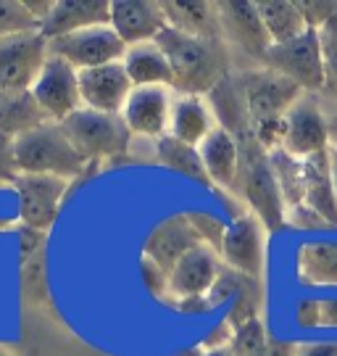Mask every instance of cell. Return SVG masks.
I'll return each instance as SVG.
<instances>
[{
	"instance_id": "1",
	"label": "cell",
	"mask_w": 337,
	"mask_h": 356,
	"mask_svg": "<svg viewBox=\"0 0 337 356\" xmlns=\"http://www.w3.org/2000/svg\"><path fill=\"white\" fill-rule=\"evenodd\" d=\"M156 42L172 66V88L182 95L203 98L229 76V53L222 38H192L174 26H166Z\"/></svg>"
},
{
	"instance_id": "2",
	"label": "cell",
	"mask_w": 337,
	"mask_h": 356,
	"mask_svg": "<svg viewBox=\"0 0 337 356\" xmlns=\"http://www.w3.org/2000/svg\"><path fill=\"white\" fill-rule=\"evenodd\" d=\"M240 175L235 191L245 198L253 216L263 225L266 232H279L288 225V204L279 191L269 153L256 143L253 132L240 138Z\"/></svg>"
},
{
	"instance_id": "3",
	"label": "cell",
	"mask_w": 337,
	"mask_h": 356,
	"mask_svg": "<svg viewBox=\"0 0 337 356\" xmlns=\"http://www.w3.org/2000/svg\"><path fill=\"white\" fill-rule=\"evenodd\" d=\"M13 161L19 175H53L61 179L79 177L88 166L58 122H45L42 127L16 138Z\"/></svg>"
},
{
	"instance_id": "4",
	"label": "cell",
	"mask_w": 337,
	"mask_h": 356,
	"mask_svg": "<svg viewBox=\"0 0 337 356\" xmlns=\"http://www.w3.org/2000/svg\"><path fill=\"white\" fill-rule=\"evenodd\" d=\"M61 127L88 164L122 156L129 151L132 143V132L122 114H100L92 108H79L66 122H61Z\"/></svg>"
},
{
	"instance_id": "5",
	"label": "cell",
	"mask_w": 337,
	"mask_h": 356,
	"mask_svg": "<svg viewBox=\"0 0 337 356\" xmlns=\"http://www.w3.org/2000/svg\"><path fill=\"white\" fill-rule=\"evenodd\" d=\"M263 64L277 74L288 76L303 92H316V90L327 88L324 48H322L319 29H309L306 35L290 40V42L272 45Z\"/></svg>"
},
{
	"instance_id": "6",
	"label": "cell",
	"mask_w": 337,
	"mask_h": 356,
	"mask_svg": "<svg viewBox=\"0 0 337 356\" xmlns=\"http://www.w3.org/2000/svg\"><path fill=\"white\" fill-rule=\"evenodd\" d=\"M50 56V40L40 29L0 40V90H32Z\"/></svg>"
},
{
	"instance_id": "7",
	"label": "cell",
	"mask_w": 337,
	"mask_h": 356,
	"mask_svg": "<svg viewBox=\"0 0 337 356\" xmlns=\"http://www.w3.org/2000/svg\"><path fill=\"white\" fill-rule=\"evenodd\" d=\"M240 82L245 90L250 124L282 122L290 108L303 98V90L295 82H290L288 76L277 74L272 69L248 72L240 76Z\"/></svg>"
},
{
	"instance_id": "8",
	"label": "cell",
	"mask_w": 337,
	"mask_h": 356,
	"mask_svg": "<svg viewBox=\"0 0 337 356\" xmlns=\"http://www.w3.org/2000/svg\"><path fill=\"white\" fill-rule=\"evenodd\" d=\"M11 185L19 198V222L29 229L48 232L58 219L69 179L53 175H16Z\"/></svg>"
},
{
	"instance_id": "9",
	"label": "cell",
	"mask_w": 337,
	"mask_h": 356,
	"mask_svg": "<svg viewBox=\"0 0 337 356\" xmlns=\"http://www.w3.org/2000/svg\"><path fill=\"white\" fill-rule=\"evenodd\" d=\"M124 53L126 45L113 32L111 24L90 26V29H79L72 35L50 40V56H58L63 61H69L76 72L124 61Z\"/></svg>"
},
{
	"instance_id": "10",
	"label": "cell",
	"mask_w": 337,
	"mask_h": 356,
	"mask_svg": "<svg viewBox=\"0 0 337 356\" xmlns=\"http://www.w3.org/2000/svg\"><path fill=\"white\" fill-rule=\"evenodd\" d=\"M29 92L35 95V101L42 108V114L48 116V122L61 124L82 108L79 72L58 56H48V61Z\"/></svg>"
},
{
	"instance_id": "11",
	"label": "cell",
	"mask_w": 337,
	"mask_h": 356,
	"mask_svg": "<svg viewBox=\"0 0 337 356\" xmlns=\"http://www.w3.org/2000/svg\"><path fill=\"white\" fill-rule=\"evenodd\" d=\"M132 90H135V85L126 74L124 61L79 69L82 108H92L100 114H122Z\"/></svg>"
},
{
	"instance_id": "12",
	"label": "cell",
	"mask_w": 337,
	"mask_h": 356,
	"mask_svg": "<svg viewBox=\"0 0 337 356\" xmlns=\"http://www.w3.org/2000/svg\"><path fill=\"white\" fill-rule=\"evenodd\" d=\"M329 122L313 98L303 95L285 116V143L282 151L295 159H311L316 153L329 151Z\"/></svg>"
},
{
	"instance_id": "13",
	"label": "cell",
	"mask_w": 337,
	"mask_h": 356,
	"mask_svg": "<svg viewBox=\"0 0 337 356\" xmlns=\"http://www.w3.org/2000/svg\"><path fill=\"white\" fill-rule=\"evenodd\" d=\"M219 256L229 269H235L245 277L261 280L263 264V225L253 214H240L229 222L227 235L222 241Z\"/></svg>"
},
{
	"instance_id": "14",
	"label": "cell",
	"mask_w": 337,
	"mask_h": 356,
	"mask_svg": "<svg viewBox=\"0 0 337 356\" xmlns=\"http://www.w3.org/2000/svg\"><path fill=\"white\" fill-rule=\"evenodd\" d=\"M172 95L166 88H135L129 101H126L124 116L126 127L132 138H153L161 140L169 135V122H172Z\"/></svg>"
},
{
	"instance_id": "15",
	"label": "cell",
	"mask_w": 337,
	"mask_h": 356,
	"mask_svg": "<svg viewBox=\"0 0 337 356\" xmlns=\"http://www.w3.org/2000/svg\"><path fill=\"white\" fill-rule=\"evenodd\" d=\"M111 26L126 48H132V45H142V42H156L158 35L169 26V22H166L161 3L113 0Z\"/></svg>"
},
{
	"instance_id": "16",
	"label": "cell",
	"mask_w": 337,
	"mask_h": 356,
	"mask_svg": "<svg viewBox=\"0 0 337 356\" xmlns=\"http://www.w3.org/2000/svg\"><path fill=\"white\" fill-rule=\"evenodd\" d=\"M200 245L198 232L192 229L188 214H172L148 232L142 243V256L156 261L163 272H172L182 256Z\"/></svg>"
},
{
	"instance_id": "17",
	"label": "cell",
	"mask_w": 337,
	"mask_h": 356,
	"mask_svg": "<svg viewBox=\"0 0 337 356\" xmlns=\"http://www.w3.org/2000/svg\"><path fill=\"white\" fill-rule=\"evenodd\" d=\"M224 261H219V254L200 243L188 256L176 261V267L169 272V296L179 298H195V296H208L213 282L219 280Z\"/></svg>"
},
{
	"instance_id": "18",
	"label": "cell",
	"mask_w": 337,
	"mask_h": 356,
	"mask_svg": "<svg viewBox=\"0 0 337 356\" xmlns=\"http://www.w3.org/2000/svg\"><path fill=\"white\" fill-rule=\"evenodd\" d=\"M216 8H219L222 29L232 38V42H238L248 56L263 64L266 53L274 42L263 26L258 3H216Z\"/></svg>"
},
{
	"instance_id": "19",
	"label": "cell",
	"mask_w": 337,
	"mask_h": 356,
	"mask_svg": "<svg viewBox=\"0 0 337 356\" xmlns=\"http://www.w3.org/2000/svg\"><path fill=\"white\" fill-rule=\"evenodd\" d=\"M111 24V3L106 0H56L40 32L48 40L72 35L90 26Z\"/></svg>"
},
{
	"instance_id": "20",
	"label": "cell",
	"mask_w": 337,
	"mask_h": 356,
	"mask_svg": "<svg viewBox=\"0 0 337 356\" xmlns=\"http://www.w3.org/2000/svg\"><path fill=\"white\" fill-rule=\"evenodd\" d=\"M203 164L208 172V179L219 188L235 191L240 175V143L232 132H227L224 127L213 129L211 135L198 145Z\"/></svg>"
},
{
	"instance_id": "21",
	"label": "cell",
	"mask_w": 337,
	"mask_h": 356,
	"mask_svg": "<svg viewBox=\"0 0 337 356\" xmlns=\"http://www.w3.org/2000/svg\"><path fill=\"white\" fill-rule=\"evenodd\" d=\"M208 106L213 111V119L219 122V127H224L227 132H232L235 138H245L253 132L248 114V103H245V90L240 76H227L216 88L208 92Z\"/></svg>"
},
{
	"instance_id": "22",
	"label": "cell",
	"mask_w": 337,
	"mask_h": 356,
	"mask_svg": "<svg viewBox=\"0 0 337 356\" xmlns=\"http://www.w3.org/2000/svg\"><path fill=\"white\" fill-rule=\"evenodd\" d=\"M303 191H306L303 204L327 219L329 227H337V195L329 169V151L303 159Z\"/></svg>"
},
{
	"instance_id": "23",
	"label": "cell",
	"mask_w": 337,
	"mask_h": 356,
	"mask_svg": "<svg viewBox=\"0 0 337 356\" xmlns=\"http://www.w3.org/2000/svg\"><path fill=\"white\" fill-rule=\"evenodd\" d=\"M295 275L311 288H337V241H306L295 251Z\"/></svg>"
},
{
	"instance_id": "24",
	"label": "cell",
	"mask_w": 337,
	"mask_h": 356,
	"mask_svg": "<svg viewBox=\"0 0 337 356\" xmlns=\"http://www.w3.org/2000/svg\"><path fill=\"white\" fill-rule=\"evenodd\" d=\"M213 129H216L213 111L203 98H198V95H179L172 103V122H169V135L172 138L198 148Z\"/></svg>"
},
{
	"instance_id": "25",
	"label": "cell",
	"mask_w": 337,
	"mask_h": 356,
	"mask_svg": "<svg viewBox=\"0 0 337 356\" xmlns=\"http://www.w3.org/2000/svg\"><path fill=\"white\" fill-rule=\"evenodd\" d=\"M48 116L42 114L29 90H0V135L16 140L32 129L42 127Z\"/></svg>"
},
{
	"instance_id": "26",
	"label": "cell",
	"mask_w": 337,
	"mask_h": 356,
	"mask_svg": "<svg viewBox=\"0 0 337 356\" xmlns=\"http://www.w3.org/2000/svg\"><path fill=\"white\" fill-rule=\"evenodd\" d=\"M124 66L135 88H172L174 82L169 58L163 56L158 42H142L126 48Z\"/></svg>"
},
{
	"instance_id": "27",
	"label": "cell",
	"mask_w": 337,
	"mask_h": 356,
	"mask_svg": "<svg viewBox=\"0 0 337 356\" xmlns=\"http://www.w3.org/2000/svg\"><path fill=\"white\" fill-rule=\"evenodd\" d=\"M163 13L169 26H174L185 35L192 38H222V19H219V8L211 3H161Z\"/></svg>"
},
{
	"instance_id": "28",
	"label": "cell",
	"mask_w": 337,
	"mask_h": 356,
	"mask_svg": "<svg viewBox=\"0 0 337 356\" xmlns=\"http://www.w3.org/2000/svg\"><path fill=\"white\" fill-rule=\"evenodd\" d=\"M156 159L169 172H176L182 177L192 179V182H200V185H211L206 164H203V156L195 145H188V143L166 135L161 140H156Z\"/></svg>"
},
{
	"instance_id": "29",
	"label": "cell",
	"mask_w": 337,
	"mask_h": 356,
	"mask_svg": "<svg viewBox=\"0 0 337 356\" xmlns=\"http://www.w3.org/2000/svg\"><path fill=\"white\" fill-rule=\"evenodd\" d=\"M258 13L263 19V26L269 32V38L274 45L290 42V40L300 38L309 32V22L300 11L298 3H288V0H266L258 3Z\"/></svg>"
},
{
	"instance_id": "30",
	"label": "cell",
	"mask_w": 337,
	"mask_h": 356,
	"mask_svg": "<svg viewBox=\"0 0 337 356\" xmlns=\"http://www.w3.org/2000/svg\"><path fill=\"white\" fill-rule=\"evenodd\" d=\"M269 161L274 169V177L279 182V191L285 195L288 209H295L306 201V191H303V161L290 156L288 151H274L269 153Z\"/></svg>"
},
{
	"instance_id": "31",
	"label": "cell",
	"mask_w": 337,
	"mask_h": 356,
	"mask_svg": "<svg viewBox=\"0 0 337 356\" xmlns=\"http://www.w3.org/2000/svg\"><path fill=\"white\" fill-rule=\"evenodd\" d=\"M19 291L29 304H45L48 298V261L45 251L19 261Z\"/></svg>"
},
{
	"instance_id": "32",
	"label": "cell",
	"mask_w": 337,
	"mask_h": 356,
	"mask_svg": "<svg viewBox=\"0 0 337 356\" xmlns=\"http://www.w3.org/2000/svg\"><path fill=\"white\" fill-rule=\"evenodd\" d=\"M261 298H263L261 280H256V277H245L243 285H240L238 296L232 298V309H229L227 322L238 330V327H243V325H248V322H253V319H258Z\"/></svg>"
},
{
	"instance_id": "33",
	"label": "cell",
	"mask_w": 337,
	"mask_h": 356,
	"mask_svg": "<svg viewBox=\"0 0 337 356\" xmlns=\"http://www.w3.org/2000/svg\"><path fill=\"white\" fill-rule=\"evenodd\" d=\"M29 29H40V22L26 11L24 3L3 0L0 3V40L8 35H19V32H29Z\"/></svg>"
},
{
	"instance_id": "34",
	"label": "cell",
	"mask_w": 337,
	"mask_h": 356,
	"mask_svg": "<svg viewBox=\"0 0 337 356\" xmlns=\"http://www.w3.org/2000/svg\"><path fill=\"white\" fill-rule=\"evenodd\" d=\"M185 214H188L192 229L198 232L200 243L208 245V248H213V251L219 254V248H222V241H224L227 227H229V225H224L219 216L208 214V211H185Z\"/></svg>"
},
{
	"instance_id": "35",
	"label": "cell",
	"mask_w": 337,
	"mask_h": 356,
	"mask_svg": "<svg viewBox=\"0 0 337 356\" xmlns=\"http://www.w3.org/2000/svg\"><path fill=\"white\" fill-rule=\"evenodd\" d=\"M322 35V48H324V72H327V90L337 98V13L327 22Z\"/></svg>"
},
{
	"instance_id": "36",
	"label": "cell",
	"mask_w": 337,
	"mask_h": 356,
	"mask_svg": "<svg viewBox=\"0 0 337 356\" xmlns=\"http://www.w3.org/2000/svg\"><path fill=\"white\" fill-rule=\"evenodd\" d=\"M142 282H145V288H148L156 298H163L166 293H169V272H163L156 261H150L148 256H142Z\"/></svg>"
},
{
	"instance_id": "37",
	"label": "cell",
	"mask_w": 337,
	"mask_h": 356,
	"mask_svg": "<svg viewBox=\"0 0 337 356\" xmlns=\"http://www.w3.org/2000/svg\"><path fill=\"white\" fill-rule=\"evenodd\" d=\"M295 322L300 330L322 327V298H300L295 304Z\"/></svg>"
},
{
	"instance_id": "38",
	"label": "cell",
	"mask_w": 337,
	"mask_h": 356,
	"mask_svg": "<svg viewBox=\"0 0 337 356\" xmlns=\"http://www.w3.org/2000/svg\"><path fill=\"white\" fill-rule=\"evenodd\" d=\"M309 29H324L327 22L337 13V3H298Z\"/></svg>"
},
{
	"instance_id": "39",
	"label": "cell",
	"mask_w": 337,
	"mask_h": 356,
	"mask_svg": "<svg viewBox=\"0 0 337 356\" xmlns=\"http://www.w3.org/2000/svg\"><path fill=\"white\" fill-rule=\"evenodd\" d=\"M16 245H19V261H24V259H29V256L45 251V232L22 227L19 232H16Z\"/></svg>"
},
{
	"instance_id": "40",
	"label": "cell",
	"mask_w": 337,
	"mask_h": 356,
	"mask_svg": "<svg viewBox=\"0 0 337 356\" xmlns=\"http://www.w3.org/2000/svg\"><path fill=\"white\" fill-rule=\"evenodd\" d=\"M288 222H290V225H295L298 229H329V222H327V219H322V216L316 214L313 209H309L306 204L290 209Z\"/></svg>"
},
{
	"instance_id": "41",
	"label": "cell",
	"mask_w": 337,
	"mask_h": 356,
	"mask_svg": "<svg viewBox=\"0 0 337 356\" xmlns=\"http://www.w3.org/2000/svg\"><path fill=\"white\" fill-rule=\"evenodd\" d=\"M19 175L16 161H13V140L0 135V185L3 182H13Z\"/></svg>"
},
{
	"instance_id": "42",
	"label": "cell",
	"mask_w": 337,
	"mask_h": 356,
	"mask_svg": "<svg viewBox=\"0 0 337 356\" xmlns=\"http://www.w3.org/2000/svg\"><path fill=\"white\" fill-rule=\"evenodd\" d=\"M11 195H16V191H6L0 185V229H8L13 225V219H19V198L16 204H11Z\"/></svg>"
},
{
	"instance_id": "43",
	"label": "cell",
	"mask_w": 337,
	"mask_h": 356,
	"mask_svg": "<svg viewBox=\"0 0 337 356\" xmlns=\"http://www.w3.org/2000/svg\"><path fill=\"white\" fill-rule=\"evenodd\" d=\"M174 306L182 312V314H206L211 312L213 304L208 301V296H195V298H179L174 301Z\"/></svg>"
},
{
	"instance_id": "44",
	"label": "cell",
	"mask_w": 337,
	"mask_h": 356,
	"mask_svg": "<svg viewBox=\"0 0 337 356\" xmlns=\"http://www.w3.org/2000/svg\"><path fill=\"white\" fill-rule=\"evenodd\" d=\"M295 356H337V341H327V343H306V346H300Z\"/></svg>"
},
{
	"instance_id": "45",
	"label": "cell",
	"mask_w": 337,
	"mask_h": 356,
	"mask_svg": "<svg viewBox=\"0 0 337 356\" xmlns=\"http://www.w3.org/2000/svg\"><path fill=\"white\" fill-rule=\"evenodd\" d=\"M322 325L337 327V298H322Z\"/></svg>"
},
{
	"instance_id": "46",
	"label": "cell",
	"mask_w": 337,
	"mask_h": 356,
	"mask_svg": "<svg viewBox=\"0 0 337 356\" xmlns=\"http://www.w3.org/2000/svg\"><path fill=\"white\" fill-rule=\"evenodd\" d=\"M295 354H298V348L293 343H285V341H269L266 351H263V356H295Z\"/></svg>"
},
{
	"instance_id": "47",
	"label": "cell",
	"mask_w": 337,
	"mask_h": 356,
	"mask_svg": "<svg viewBox=\"0 0 337 356\" xmlns=\"http://www.w3.org/2000/svg\"><path fill=\"white\" fill-rule=\"evenodd\" d=\"M329 169H332V185L337 195V145H329Z\"/></svg>"
},
{
	"instance_id": "48",
	"label": "cell",
	"mask_w": 337,
	"mask_h": 356,
	"mask_svg": "<svg viewBox=\"0 0 337 356\" xmlns=\"http://www.w3.org/2000/svg\"><path fill=\"white\" fill-rule=\"evenodd\" d=\"M327 122H329V140L332 145H337V114L327 116Z\"/></svg>"
},
{
	"instance_id": "49",
	"label": "cell",
	"mask_w": 337,
	"mask_h": 356,
	"mask_svg": "<svg viewBox=\"0 0 337 356\" xmlns=\"http://www.w3.org/2000/svg\"><path fill=\"white\" fill-rule=\"evenodd\" d=\"M203 356H235V351L227 346V348H213V351H206Z\"/></svg>"
},
{
	"instance_id": "50",
	"label": "cell",
	"mask_w": 337,
	"mask_h": 356,
	"mask_svg": "<svg viewBox=\"0 0 337 356\" xmlns=\"http://www.w3.org/2000/svg\"><path fill=\"white\" fill-rule=\"evenodd\" d=\"M206 351H203V346H195V348H185V351H179V354H174V356H203Z\"/></svg>"
},
{
	"instance_id": "51",
	"label": "cell",
	"mask_w": 337,
	"mask_h": 356,
	"mask_svg": "<svg viewBox=\"0 0 337 356\" xmlns=\"http://www.w3.org/2000/svg\"><path fill=\"white\" fill-rule=\"evenodd\" d=\"M0 356H11V354H8V351H6V348H0Z\"/></svg>"
}]
</instances>
